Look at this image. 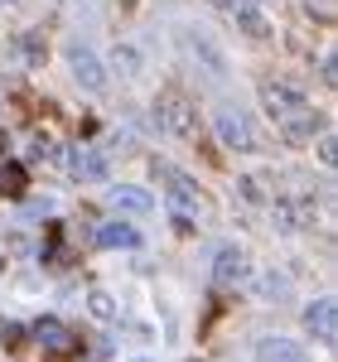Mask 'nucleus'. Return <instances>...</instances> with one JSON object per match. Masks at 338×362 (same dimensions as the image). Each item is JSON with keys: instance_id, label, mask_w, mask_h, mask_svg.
<instances>
[{"instance_id": "nucleus-9", "label": "nucleus", "mask_w": 338, "mask_h": 362, "mask_svg": "<svg viewBox=\"0 0 338 362\" xmlns=\"http://www.w3.org/2000/svg\"><path fill=\"white\" fill-rule=\"evenodd\" d=\"M184 49H189V54H194L198 63L208 68V78H223V73H227V58L218 54V49H213V39H208V34L189 29V34H184Z\"/></svg>"}, {"instance_id": "nucleus-12", "label": "nucleus", "mask_w": 338, "mask_h": 362, "mask_svg": "<svg viewBox=\"0 0 338 362\" xmlns=\"http://www.w3.org/2000/svg\"><path fill=\"white\" fill-rule=\"evenodd\" d=\"M276 126H281V136H285V140H310L314 131L324 126V116L314 112V107H300L295 116H285V121H276Z\"/></svg>"}, {"instance_id": "nucleus-16", "label": "nucleus", "mask_w": 338, "mask_h": 362, "mask_svg": "<svg viewBox=\"0 0 338 362\" xmlns=\"http://www.w3.org/2000/svg\"><path fill=\"white\" fill-rule=\"evenodd\" d=\"M20 194H25V169L15 160H5L0 165V198H20Z\"/></svg>"}, {"instance_id": "nucleus-5", "label": "nucleus", "mask_w": 338, "mask_h": 362, "mask_svg": "<svg viewBox=\"0 0 338 362\" xmlns=\"http://www.w3.org/2000/svg\"><path fill=\"white\" fill-rule=\"evenodd\" d=\"M68 68H73L78 87H87V92H102V87H107V68H102V58L92 54L87 44H73V49H68Z\"/></svg>"}, {"instance_id": "nucleus-6", "label": "nucleus", "mask_w": 338, "mask_h": 362, "mask_svg": "<svg viewBox=\"0 0 338 362\" xmlns=\"http://www.w3.org/2000/svg\"><path fill=\"white\" fill-rule=\"evenodd\" d=\"M305 329H310L314 343H334L338 338V305H334V295H324V300H314L310 309H305Z\"/></svg>"}, {"instance_id": "nucleus-8", "label": "nucleus", "mask_w": 338, "mask_h": 362, "mask_svg": "<svg viewBox=\"0 0 338 362\" xmlns=\"http://www.w3.org/2000/svg\"><path fill=\"white\" fill-rule=\"evenodd\" d=\"M247 276H252V266H247V251L242 247L218 251V261H213V280H218V285H242Z\"/></svg>"}, {"instance_id": "nucleus-24", "label": "nucleus", "mask_w": 338, "mask_h": 362, "mask_svg": "<svg viewBox=\"0 0 338 362\" xmlns=\"http://www.w3.org/2000/svg\"><path fill=\"white\" fill-rule=\"evenodd\" d=\"M0 5H10V0H0Z\"/></svg>"}, {"instance_id": "nucleus-13", "label": "nucleus", "mask_w": 338, "mask_h": 362, "mask_svg": "<svg viewBox=\"0 0 338 362\" xmlns=\"http://www.w3.org/2000/svg\"><path fill=\"white\" fill-rule=\"evenodd\" d=\"M256 358H261V362H300V358H305V348L290 343V338H261V343H256Z\"/></svg>"}, {"instance_id": "nucleus-2", "label": "nucleus", "mask_w": 338, "mask_h": 362, "mask_svg": "<svg viewBox=\"0 0 338 362\" xmlns=\"http://www.w3.org/2000/svg\"><path fill=\"white\" fill-rule=\"evenodd\" d=\"M155 121H160V131L179 140H198V107L184 97V92H160V102H155Z\"/></svg>"}, {"instance_id": "nucleus-10", "label": "nucleus", "mask_w": 338, "mask_h": 362, "mask_svg": "<svg viewBox=\"0 0 338 362\" xmlns=\"http://www.w3.org/2000/svg\"><path fill=\"white\" fill-rule=\"evenodd\" d=\"M68 169H73V179H83V184H102V179H107V160H102L92 145H78V150L68 155Z\"/></svg>"}, {"instance_id": "nucleus-3", "label": "nucleus", "mask_w": 338, "mask_h": 362, "mask_svg": "<svg viewBox=\"0 0 338 362\" xmlns=\"http://www.w3.org/2000/svg\"><path fill=\"white\" fill-rule=\"evenodd\" d=\"M34 343H39V353L44 358H73L83 343H78V334H68L58 319H39L34 324Z\"/></svg>"}, {"instance_id": "nucleus-15", "label": "nucleus", "mask_w": 338, "mask_h": 362, "mask_svg": "<svg viewBox=\"0 0 338 362\" xmlns=\"http://www.w3.org/2000/svg\"><path fill=\"white\" fill-rule=\"evenodd\" d=\"M237 29H242L247 39H266V34H271V25H266V15H261L256 5H247V10H237Z\"/></svg>"}, {"instance_id": "nucleus-17", "label": "nucleus", "mask_w": 338, "mask_h": 362, "mask_svg": "<svg viewBox=\"0 0 338 362\" xmlns=\"http://www.w3.org/2000/svg\"><path fill=\"white\" fill-rule=\"evenodd\" d=\"M112 68L121 73V78H136V73H141V54H136L131 44H116V54H112Z\"/></svg>"}, {"instance_id": "nucleus-21", "label": "nucleus", "mask_w": 338, "mask_h": 362, "mask_svg": "<svg viewBox=\"0 0 338 362\" xmlns=\"http://www.w3.org/2000/svg\"><path fill=\"white\" fill-rule=\"evenodd\" d=\"M5 348H20V343H25V329H20V324H5Z\"/></svg>"}, {"instance_id": "nucleus-19", "label": "nucleus", "mask_w": 338, "mask_h": 362, "mask_svg": "<svg viewBox=\"0 0 338 362\" xmlns=\"http://www.w3.org/2000/svg\"><path fill=\"white\" fill-rule=\"evenodd\" d=\"M261 295H290V276H276V271H266V276H261Z\"/></svg>"}, {"instance_id": "nucleus-4", "label": "nucleus", "mask_w": 338, "mask_h": 362, "mask_svg": "<svg viewBox=\"0 0 338 362\" xmlns=\"http://www.w3.org/2000/svg\"><path fill=\"white\" fill-rule=\"evenodd\" d=\"M261 102H266V112L276 116V121H285V116H295L300 107H310V97L300 92V87H290V83H261Z\"/></svg>"}, {"instance_id": "nucleus-23", "label": "nucleus", "mask_w": 338, "mask_h": 362, "mask_svg": "<svg viewBox=\"0 0 338 362\" xmlns=\"http://www.w3.org/2000/svg\"><path fill=\"white\" fill-rule=\"evenodd\" d=\"M136 362H150V358H136Z\"/></svg>"}, {"instance_id": "nucleus-14", "label": "nucleus", "mask_w": 338, "mask_h": 362, "mask_svg": "<svg viewBox=\"0 0 338 362\" xmlns=\"http://www.w3.org/2000/svg\"><path fill=\"white\" fill-rule=\"evenodd\" d=\"M97 242H102V247H141V232L131 223H107L97 232Z\"/></svg>"}, {"instance_id": "nucleus-1", "label": "nucleus", "mask_w": 338, "mask_h": 362, "mask_svg": "<svg viewBox=\"0 0 338 362\" xmlns=\"http://www.w3.org/2000/svg\"><path fill=\"white\" fill-rule=\"evenodd\" d=\"M155 174L165 179V194H169V208H174V218H184V223H208L213 218V203L203 198L189 174H179L174 165H155Z\"/></svg>"}, {"instance_id": "nucleus-11", "label": "nucleus", "mask_w": 338, "mask_h": 362, "mask_svg": "<svg viewBox=\"0 0 338 362\" xmlns=\"http://www.w3.org/2000/svg\"><path fill=\"white\" fill-rule=\"evenodd\" d=\"M107 203L121 208V213H150V208H155V194H145L136 184H112V189H107Z\"/></svg>"}, {"instance_id": "nucleus-20", "label": "nucleus", "mask_w": 338, "mask_h": 362, "mask_svg": "<svg viewBox=\"0 0 338 362\" xmlns=\"http://www.w3.org/2000/svg\"><path fill=\"white\" fill-rule=\"evenodd\" d=\"M25 213L29 218H49L54 213V198H25Z\"/></svg>"}, {"instance_id": "nucleus-18", "label": "nucleus", "mask_w": 338, "mask_h": 362, "mask_svg": "<svg viewBox=\"0 0 338 362\" xmlns=\"http://www.w3.org/2000/svg\"><path fill=\"white\" fill-rule=\"evenodd\" d=\"M87 309H92L97 319H116V300L107 290H87Z\"/></svg>"}, {"instance_id": "nucleus-22", "label": "nucleus", "mask_w": 338, "mask_h": 362, "mask_svg": "<svg viewBox=\"0 0 338 362\" xmlns=\"http://www.w3.org/2000/svg\"><path fill=\"white\" fill-rule=\"evenodd\" d=\"M319 155H324V165H334L338 150H334V136H324V145H319Z\"/></svg>"}, {"instance_id": "nucleus-7", "label": "nucleus", "mask_w": 338, "mask_h": 362, "mask_svg": "<svg viewBox=\"0 0 338 362\" xmlns=\"http://www.w3.org/2000/svg\"><path fill=\"white\" fill-rule=\"evenodd\" d=\"M218 140H223L227 150H256L252 121H247L242 112H232V107H223V112H218Z\"/></svg>"}]
</instances>
